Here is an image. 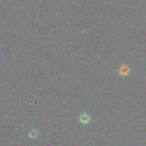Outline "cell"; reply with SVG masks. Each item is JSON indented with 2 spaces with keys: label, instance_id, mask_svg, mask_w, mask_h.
<instances>
[{
  "label": "cell",
  "instance_id": "1",
  "mask_svg": "<svg viewBox=\"0 0 146 146\" xmlns=\"http://www.w3.org/2000/svg\"><path fill=\"white\" fill-rule=\"evenodd\" d=\"M91 120L90 116L87 113H82L80 114L79 117V121L80 123H81L83 124H87L90 122Z\"/></svg>",
  "mask_w": 146,
  "mask_h": 146
},
{
  "label": "cell",
  "instance_id": "2",
  "mask_svg": "<svg viewBox=\"0 0 146 146\" xmlns=\"http://www.w3.org/2000/svg\"><path fill=\"white\" fill-rule=\"evenodd\" d=\"M39 135V131L35 128L31 129L28 132V136L31 139H35L37 138Z\"/></svg>",
  "mask_w": 146,
  "mask_h": 146
},
{
  "label": "cell",
  "instance_id": "3",
  "mask_svg": "<svg viewBox=\"0 0 146 146\" xmlns=\"http://www.w3.org/2000/svg\"><path fill=\"white\" fill-rule=\"evenodd\" d=\"M128 70L127 67H122V69L120 70V72H121L122 74L124 75L125 74H127L128 72Z\"/></svg>",
  "mask_w": 146,
  "mask_h": 146
}]
</instances>
